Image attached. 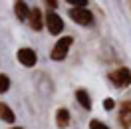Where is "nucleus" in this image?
Returning a JSON list of instances; mask_svg holds the SVG:
<instances>
[{
	"mask_svg": "<svg viewBox=\"0 0 131 129\" xmlns=\"http://www.w3.org/2000/svg\"><path fill=\"white\" fill-rule=\"evenodd\" d=\"M115 107H117L115 99H111V97H105V99H103V109H105V111H113Z\"/></svg>",
	"mask_w": 131,
	"mask_h": 129,
	"instance_id": "obj_15",
	"label": "nucleus"
},
{
	"mask_svg": "<svg viewBox=\"0 0 131 129\" xmlns=\"http://www.w3.org/2000/svg\"><path fill=\"white\" fill-rule=\"evenodd\" d=\"M36 89H38V93L44 97L52 95V91H54V85H52V78H48L46 73H38V80H36Z\"/></svg>",
	"mask_w": 131,
	"mask_h": 129,
	"instance_id": "obj_8",
	"label": "nucleus"
},
{
	"mask_svg": "<svg viewBox=\"0 0 131 129\" xmlns=\"http://www.w3.org/2000/svg\"><path fill=\"white\" fill-rule=\"evenodd\" d=\"M46 28H48L50 36H60L64 32V20H62V16L58 12H54V10H48V14H46Z\"/></svg>",
	"mask_w": 131,
	"mask_h": 129,
	"instance_id": "obj_4",
	"label": "nucleus"
},
{
	"mask_svg": "<svg viewBox=\"0 0 131 129\" xmlns=\"http://www.w3.org/2000/svg\"><path fill=\"white\" fill-rule=\"evenodd\" d=\"M12 8H14V16L18 18V22H28L30 12H32V8L28 6V2H24V0H16Z\"/></svg>",
	"mask_w": 131,
	"mask_h": 129,
	"instance_id": "obj_10",
	"label": "nucleus"
},
{
	"mask_svg": "<svg viewBox=\"0 0 131 129\" xmlns=\"http://www.w3.org/2000/svg\"><path fill=\"white\" fill-rule=\"evenodd\" d=\"M107 80L109 83L117 89H125L131 85V70L125 68V66H119V68H113L111 72H107Z\"/></svg>",
	"mask_w": 131,
	"mask_h": 129,
	"instance_id": "obj_1",
	"label": "nucleus"
},
{
	"mask_svg": "<svg viewBox=\"0 0 131 129\" xmlns=\"http://www.w3.org/2000/svg\"><path fill=\"white\" fill-rule=\"evenodd\" d=\"M75 95V101H78V105L82 107V109H85V111H91V107H93V103H91V97H90V91L85 88H78L74 91Z\"/></svg>",
	"mask_w": 131,
	"mask_h": 129,
	"instance_id": "obj_9",
	"label": "nucleus"
},
{
	"mask_svg": "<svg viewBox=\"0 0 131 129\" xmlns=\"http://www.w3.org/2000/svg\"><path fill=\"white\" fill-rule=\"evenodd\" d=\"M46 4H48V10H54V12H56V8L60 6L58 0H46Z\"/></svg>",
	"mask_w": 131,
	"mask_h": 129,
	"instance_id": "obj_17",
	"label": "nucleus"
},
{
	"mask_svg": "<svg viewBox=\"0 0 131 129\" xmlns=\"http://www.w3.org/2000/svg\"><path fill=\"white\" fill-rule=\"evenodd\" d=\"M10 89V78L6 73H0V93H6Z\"/></svg>",
	"mask_w": 131,
	"mask_h": 129,
	"instance_id": "obj_13",
	"label": "nucleus"
},
{
	"mask_svg": "<svg viewBox=\"0 0 131 129\" xmlns=\"http://www.w3.org/2000/svg\"><path fill=\"white\" fill-rule=\"evenodd\" d=\"M90 129H111V127H107L103 121H99V119H91L90 121Z\"/></svg>",
	"mask_w": 131,
	"mask_h": 129,
	"instance_id": "obj_16",
	"label": "nucleus"
},
{
	"mask_svg": "<svg viewBox=\"0 0 131 129\" xmlns=\"http://www.w3.org/2000/svg\"><path fill=\"white\" fill-rule=\"evenodd\" d=\"M72 44H74V38H72V36H62V38H58V42L54 44V48L50 52V60H52V62H62V60H66L68 54H70Z\"/></svg>",
	"mask_w": 131,
	"mask_h": 129,
	"instance_id": "obj_2",
	"label": "nucleus"
},
{
	"mask_svg": "<svg viewBox=\"0 0 131 129\" xmlns=\"http://www.w3.org/2000/svg\"><path fill=\"white\" fill-rule=\"evenodd\" d=\"M117 119H119V125L121 129H131V99H123L121 103L117 105Z\"/></svg>",
	"mask_w": 131,
	"mask_h": 129,
	"instance_id": "obj_6",
	"label": "nucleus"
},
{
	"mask_svg": "<svg viewBox=\"0 0 131 129\" xmlns=\"http://www.w3.org/2000/svg\"><path fill=\"white\" fill-rule=\"evenodd\" d=\"M68 16L74 20L78 26H91L93 24V12L88 8H72L68 10Z\"/></svg>",
	"mask_w": 131,
	"mask_h": 129,
	"instance_id": "obj_3",
	"label": "nucleus"
},
{
	"mask_svg": "<svg viewBox=\"0 0 131 129\" xmlns=\"http://www.w3.org/2000/svg\"><path fill=\"white\" fill-rule=\"evenodd\" d=\"M16 58H18V62L24 66V68H34V66L38 64V54H36V50H34V48H28V46L18 48Z\"/></svg>",
	"mask_w": 131,
	"mask_h": 129,
	"instance_id": "obj_5",
	"label": "nucleus"
},
{
	"mask_svg": "<svg viewBox=\"0 0 131 129\" xmlns=\"http://www.w3.org/2000/svg\"><path fill=\"white\" fill-rule=\"evenodd\" d=\"M10 129H24V127H10Z\"/></svg>",
	"mask_w": 131,
	"mask_h": 129,
	"instance_id": "obj_18",
	"label": "nucleus"
},
{
	"mask_svg": "<svg viewBox=\"0 0 131 129\" xmlns=\"http://www.w3.org/2000/svg\"><path fill=\"white\" fill-rule=\"evenodd\" d=\"M28 24H30V28H32L34 32H40L42 28L46 26V16L42 14V10L38 8V6H34V8H32L30 18H28Z\"/></svg>",
	"mask_w": 131,
	"mask_h": 129,
	"instance_id": "obj_7",
	"label": "nucleus"
},
{
	"mask_svg": "<svg viewBox=\"0 0 131 129\" xmlns=\"http://www.w3.org/2000/svg\"><path fill=\"white\" fill-rule=\"evenodd\" d=\"M66 4H72V8H88V0H66Z\"/></svg>",
	"mask_w": 131,
	"mask_h": 129,
	"instance_id": "obj_14",
	"label": "nucleus"
},
{
	"mask_svg": "<svg viewBox=\"0 0 131 129\" xmlns=\"http://www.w3.org/2000/svg\"><path fill=\"white\" fill-rule=\"evenodd\" d=\"M0 121L10 123V125H14V121H16V113H14V109H12L8 103H4V101H0Z\"/></svg>",
	"mask_w": 131,
	"mask_h": 129,
	"instance_id": "obj_12",
	"label": "nucleus"
},
{
	"mask_svg": "<svg viewBox=\"0 0 131 129\" xmlns=\"http://www.w3.org/2000/svg\"><path fill=\"white\" fill-rule=\"evenodd\" d=\"M70 123H72V113L68 107H58L56 109V127L58 129H66L70 127Z\"/></svg>",
	"mask_w": 131,
	"mask_h": 129,
	"instance_id": "obj_11",
	"label": "nucleus"
}]
</instances>
